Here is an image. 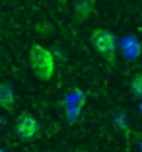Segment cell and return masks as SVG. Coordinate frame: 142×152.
I'll return each mask as SVG.
<instances>
[{
	"label": "cell",
	"mask_w": 142,
	"mask_h": 152,
	"mask_svg": "<svg viewBox=\"0 0 142 152\" xmlns=\"http://www.w3.org/2000/svg\"><path fill=\"white\" fill-rule=\"evenodd\" d=\"M29 64L33 74L39 80H51L55 74V57L45 45H31L29 49Z\"/></svg>",
	"instance_id": "6da1fadb"
},
{
	"label": "cell",
	"mask_w": 142,
	"mask_h": 152,
	"mask_svg": "<svg viewBox=\"0 0 142 152\" xmlns=\"http://www.w3.org/2000/svg\"><path fill=\"white\" fill-rule=\"evenodd\" d=\"M90 39H92L93 49L98 51L107 63H113V61H115V55H117V37H115V33H113V31L99 27V29H93V31H92V37H90Z\"/></svg>",
	"instance_id": "7a4b0ae2"
},
{
	"label": "cell",
	"mask_w": 142,
	"mask_h": 152,
	"mask_svg": "<svg viewBox=\"0 0 142 152\" xmlns=\"http://www.w3.org/2000/svg\"><path fill=\"white\" fill-rule=\"evenodd\" d=\"M14 129H16V134H18L22 140H33L37 134H39V123H37V119L31 115V113L23 111V113L18 115Z\"/></svg>",
	"instance_id": "3957f363"
},
{
	"label": "cell",
	"mask_w": 142,
	"mask_h": 152,
	"mask_svg": "<svg viewBox=\"0 0 142 152\" xmlns=\"http://www.w3.org/2000/svg\"><path fill=\"white\" fill-rule=\"evenodd\" d=\"M14 103H16V92L14 86L8 82H0V107L6 111H12Z\"/></svg>",
	"instance_id": "277c9868"
},
{
	"label": "cell",
	"mask_w": 142,
	"mask_h": 152,
	"mask_svg": "<svg viewBox=\"0 0 142 152\" xmlns=\"http://www.w3.org/2000/svg\"><path fill=\"white\" fill-rule=\"evenodd\" d=\"M93 12V2L92 0H76L74 2V14L78 22H84L90 14Z\"/></svg>",
	"instance_id": "5b68a950"
},
{
	"label": "cell",
	"mask_w": 142,
	"mask_h": 152,
	"mask_svg": "<svg viewBox=\"0 0 142 152\" xmlns=\"http://www.w3.org/2000/svg\"><path fill=\"white\" fill-rule=\"evenodd\" d=\"M130 90H133V96L138 99H142V72H138L136 76L130 82Z\"/></svg>",
	"instance_id": "8992f818"
},
{
	"label": "cell",
	"mask_w": 142,
	"mask_h": 152,
	"mask_svg": "<svg viewBox=\"0 0 142 152\" xmlns=\"http://www.w3.org/2000/svg\"><path fill=\"white\" fill-rule=\"evenodd\" d=\"M76 152H86V150H76Z\"/></svg>",
	"instance_id": "52a82bcc"
},
{
	"label": "cell",
	"mask_w": 142,
	"mask_h": 152,
	"mask_svg": "<svg viewBox=\"0 0 142 152\" xmlns=\"http://www.w3.org/2000/svg\"><path fill=\"white\" fill-rule=\"evenodd\" d=\"M0 152H4V150H2V148H0Z\"/></svg>",
	"instance_id": "ba28073f"
}]
</instances>
